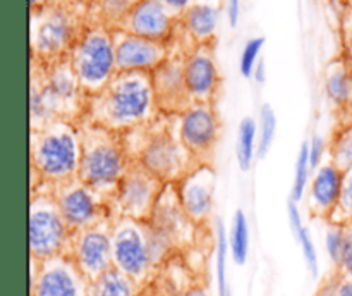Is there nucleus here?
<instances>
[{
    "label": "nucleus",
    "mask_w": 352,
    "mask_h": 296,
    "mask_svg": "<svg viewBox=\"0 0 352 296\" xmlns=\"http://www.w3.org/2000/svg\"><path fill=\"white\" fill-rule=\"evenodd\" d=\"M157 112L151 72H117L102 92L88 96L82 119L120 134L150 124Z\"/></svg>",
    "instance_id": "obj_1"
},
{
    "label": "nucleus",
    "mask_w": 352,
    "mask_h": 296,
    "mask_svg": "<svg viewBox=\"0 0 352 296\" xmlns=\"http://www.w3.org/2000/svg\"><path fill=\"white\" fill-rule=\"evenodd\" d=\"M86 6L72 0H48L31 10V55L33 62L50 65L69 55L86 30Z\"/></svg>",
    "instance_id": "obj_2"
},
{
    "label": "nucleus",
    "mask_w": 352,
    "mask_h": 296,
    "mask_svg": "<svg viewBox=\"0 0 352 296\" xmlns=\"http://www.w3.org/2000/svg\"><path fill=\"white\" fill-rule=\"evenodd\" d=\"M79 133L81 164L78 178L110 202L133 164L124 138L89 123H86Z\"/></svg>",
    "instance_id": "obj_3"
},
{
    "label": "nucleus",
    "mask_w": 352,
    "mask_h": 296,
    "mask_svg": "<svg viewBox=\"0 0 352 296\" xmlns=\"http://www.w3.org/2000/svg\"><path fill=\"white\" fill-rule=\"evenodd\" d=\"M81 133L72 120L57 119L31 129V169L41 182L60 184L78 178Z\"/></svg>",
    "instance_id": "obj_4"
},
{
    "label": "nucleus",
    "mask_w": 352,
    "mask_h": 296,
    "mask_svg": "<svg viewBox=\"0 0 352 296\" xmlns=\"http://www.w3.org/2000/svg\"><path fill=\"white\" fill-rule=\"evenodd\" d=\"M86 96L102 92L117 74L113 31L89 23L67 55Z\"/></svg>",
    "instance_id": "obj_5"
},
{
    "label": "nucleus",
    "mask_w": 352,
    "mask_h": 296,
    "mask_svg": "<svg viewBox=\"0 0 352 296\" xmlns=\"http://www.w3.org/2000/svg\"><path fill=\"white\" fill-rule=\"evenodd\" d=\"M72 237L74 231L65 222L54 193H33L30 205L31 258L45 262L65 255Z\"/></svg>",
    "instance_id": "obj_6"
},
{
    "label": "nucleus",
    "mask_w": 352,
    "mask_h": 296,
    "mask_svg": "<svg viewBox=\"0 0 352 296\" xmlns=\"http://www.w3.org/2000/svg\"><path fill=\"white\" fill-rule=\"evenodd\" d=\"M113 267L140 284L155 265L148 241L146 220L119 217L112 227Z\"/></svg>",
    "instance_id": "obj_7"
},
{
    "label": "nucleus",
    "mask_w": 352,
    "mask_h": 296,
    "mask_svg": "<svg viewBox=\"0 0 352 296\" xmlns=\"http://www.w3.org/2000/svg\"><path fill=\"white\" fill-rule=\"evenodd\" d=\"M138 164L165 184H177L199 162L189 154L181 140L167 131L151 133L138 154Z\"/></svg>",
    "instance_id": "obj_8"
},
{
    "label": "nucleus",
    "mask_w": 352,
    "mask_h": 296,
    "mask_svg": "<svg viewBox=\"0 0 352 296\" xmlns=\"http://www.w3.org/2000/svg\"><path fill=\"white\" fill-rule=\"evenodd\" d=\"M50 186L60 213L74 233L109 219V200L85 184L79 178Z\"/></svg>",
    "instance_id": "obj_9"
},
{
    "label": "nucleus",
    "mask_w": 352,
    "mask_h": 296,
    "mask_svg": "<svg viewBox=\"0 0 352 296\" xmlns=\"http://www.w3.org/2000/svg\"><path fill=\"white\" fill-rule=\"evenodd\" d=\"M165 182L155 178L138 162H133L113 193L110 205L119 212V217L134 220H150L155 205L165 188Z\"/></svg>",
    "instance_id": "obj_10"
},
{
    "label": "nucleus",
    "mask_w": 352,
    "mask_h": 296,
    "mask_svg": "<svg viewBox=\"0 0 352 296\" xmlns=\"http://www.w3.org/2000/svg\"><path fill=\"white\" fill-rule=\"evenodd\" d=\"M31 264V296H91V282L67 255Z\"/></svg>",
    "instance_id": "obj_11"
},
{
    "label": "nucleus",
    "mask_w": 352,
    "mask_h": 296,
    "mask_svg": "<svg viewBox=\"0 0 352 296\" xmlns=\"http://www.w3.org/2000/svg\"><path fill=\"white\" fill-rule=\"evenodd\" d=\"M112 224L109 219L96 226L74 233L71 258L89 282L113 267Z\"/></svg>",
    "instance_id": "obj_12"
},
{
    "label": "nucleus",
    "mask_w": 352,
    "mask_h": 296,
    "mask_svg": "<svg viewBox=\"0 0 352 296\" xmlns=\"http://www.w3.org/2000/svg\"><path fill=\"white\" fill-rule=\"evenodd\" d=\"M179 140L199 164H208L219 141V119L212 103H192L181 114Z\"/></svg>",
    "instance_id": "obj_13"
},
{
    "label": "nucleus",
    "mask_w": 352,
    "mask_h": 296,
    "mask_svg": "<svg viewBox=\"0 0 352 296\" xmlns=\"http://www.w3.org/2000/svg\"><path fill=\"white\" fill-rule=\"evenodd\" d=\"M186 55L170 54L164 64H160L151 72V85H153L155 98H157L158 112L181 116L195 103L186 85Z\"/></svg>",
    "instance_id": "obj_14"
},
{
    "label": "nucleus",
    "mask_w": 352,
    "mask_h": 296,
    "mask_svg": "<svg viewBox=\"0 0 352 296\" xmlns=\"http://www.w3.org/2000/svg\"><path fill=\"white\" fill-rule=\"evenodd\" d=\"M117 72H153L170 55L168 43L148 40L122 30H112Z\"/></svg>",
    "instance_id": "obj_15"
},
{
    "label": "nucleus",
    "mask_w": 352,
    "mask_h": 296,
    "mask_svg": "<svg viewBox=\"0 0 352 296\" xmlns=\"http://www.w3.org/2000/svg\"><path fill=\"white\" fill-rule=\"evenodd\" d=\"M177 17L168 12L158 0H140L124 17L117 30L148 38V40L168 43L174 36Z\"/></svg>",
    "instance_id": "obj_16"
},
{
    "label": "nucleus",
    "mask_w": 352,
    "mask_h": 296,
    "mask_svg": "<svg viewBox=\"0 0 352 296\" xmlns=\"http://www.w3.org/2000/svg\"><path fill=\"white\" fill-rule=\"evenodd\" d=\"M186 215L199 224L210 215L215 196V171L208 164H199L175 184Z\"/></svg>",
    "instance_id": "obj_17"
},
{
    "label": "nucleus",
    "mask_w": 352,
    "mask_h": 296,
    "mask_svg": "<svg viewBox=\"0 0 352 296\" xmlns=\"http://www.w3.org/2000/svg\"><path fill=\"white\" fill-rule=\"evenodd\" d=\"M184 76L192 102H213L220 85V74L212 45H198L188 52L184 59Z\"/></svg>",
    "instance_id": "obj_18"
},
{
    "label": "nucleus",
    "mask_w": 352,
    "mask_h": 296,
    "mask_svg": "<svg viewBox=\"0 0 352 296\" xmlns=\"http://www.w3.org/2000/svg\"><path fill=\"white\" fill-rule=\"evenodd\" d=\"M346 172L332 160L322 164L309 184V209L318 217H332L339 207Z\"/></svg>",
    "instance_id": "obj_19"
},
{
    "label": "nucleus",
    "mask_w": 352,
    "mask_h": 296,
    "mask_svg": "<svg viewBox=\"0 0 352 296\" xmlns=\"http://www.w3.org/2000/svg\"><path fill=\"white\" fill-rule=\"evenodd\" d=\"M219 7L212 3H192L181 16L179 24L195 45H210L219 26Z\"/></svg>",
    "instance_id": "obj_20"
},
{
    "label": "nucleus",
    "mask_w": 352,
    "mask_h": 296,
    "mask_svg": "<svg viewBox=\"0 0 352 296\" xmlns=\"http://www.w3.org/2000/svg\"><path fill=\"white\" fill-rule=\"evenodd\" d=\"M91 296H136L138 282L117 267L103 272L89 286Z\"/></svg>",
    "instance_id": "obj_21"
},
{
    "label": "nucleus",
    "mask_w": 352,
    "mask_h": 296,
    "mask_svg": "<svg viewBox=\"0 0 352 296\" xmlns=\"http://www.w3.org/2000/svg\"><path fill=\"white\" fill-rule=\"evenodd\" d=\"M287 213H289V222H291L292 231H294L296 240H298L302 255H305L306 265H308L313 277H316V275H318V251H316V246L315 243H313L308 227H306L305 222H302L301 212H299L298 203H296L294 200H291V202L287 203Z\"/></svg>",
    "instance_id": "obj_22"
},
{
    "label": "nucleus",
    "mask_w": 352,
    "mask_h": 296,
    "mask_svg": "<svg viewBox=\"0 0 352 296\" xmlns=\"http://www.w3.org/2000/svg\"><path fill=\"white\" fill-rule=\"evenodd\" d=\"M138 2L140 0H95L93 3H89L88 9L96 12L93 23L103 24L110 30H117L124 17L133 10Z\"/></svg>",
    "instance_id": "obj_23"
},
{
    "label": "nucleus",
    "mask_w": 352,
    "mask_h": 296,
    "mask_svg": "<svg viewBox=\"0 0 352 296\" xmlns=\"http://www.w3.org/2000/svg\"><path fill=\"white\" fill-rule=\"evenodd\" d=\"M256 140H258V126L253 117H244L239 124V133H237V162H239L241 171H250L253 164L254 154H256Z\"/></svg>",
    "instance_id": "obj_24"
},
{
    "label": "nucleus",
    "mask_w": 352,
    "mask_h": 296,
    "mask_svg": "<svg viewBox=\"0 0 352 296\" xmlns=\"http://www.w3.org/2000/svg\"><path fill=\"white\" fill-rule=\"evenodd\" d=\"M229 246L234 262L237 265L246 264L248 253H250V224H248V217L243 210H237L234 213L232 227H230L229 234Z\"/></svg>",
    "instance_id": "obj_25"
},
{
    "label": "nucleus",
    "mask_w": 352,
    "mask_h": 296,
    "mask_svg": "<svg viewBox=\"0 0 352 296\" xmlns=\"http://www.w3.org/2000/svg\"><path fill=\"white\" fill-rule=\"evenodd\" d=\"M325 92L336 105H347L352 98V78L344 65H333L325 78Z\"/></svg>",
    "instance_id": "obj_26"
},
{
    "label": "nucleus",
    "mask_w": 352,
    "mask_h": 296,
    "mask_svg": "<svg viewBox=\"0 0 352 296\" xmlns=\"http://www.w3.org/2000/svg\"><path fill=\"white\" fill-rule=\"evenodd\" d=\"M229 236L226 226L219 222L217 227V288L219 296H230L229 281H227V253H229Z\"/></svg>",
    "instance_id": "obj_27"
},
{
    "label": "nucleus",
    "mask_w": 352,
    "mask_h": 296,
    "mask_svg": "<svg viewBox=\"0 0 352 296\" xmlns=\"http://www.w3.org/2000/svg\"><path fill=\"white\" fill-rule=\"evenodd\" d=\"M277 133V116L268 103L260 110V127H258V157L263 158L274 145Z\"/></svg>",
    "instance_id": "obj_28"
},
{
    "label": "nucleus",
    "mask_w": 352,
    "mask_h": 296,
    "mask_svg": "<svg viewBox=\"0 0 352 296\" xmlns=\"http://www.w3.org/2000/svg\"><path fill=\"white\" fill-rule=\"evenodd\" d=\"M311 164H309V148L308 141L301 145V150H299L298 160H296V172H294V182H292V195L291 200H294L296 203L301 202L302 196H305L306 188H308L309 182V174H311Z\"/></svg>",
    "instance_id": "obj_29"
},
{
    "label": "nucleus",
    "mask_w": 352,
    "mask_h": 296,
    "mask_svg": "<svg viewBox=\"0 0 352 296\" xmlns=\"http://www.w3.org/2000/svg\"><path fill=\"white\" fill-rule=\"evenodd\" d=\"M332 162L340 171H352V126L346 127L333 141Z\"/></svg>",
    "instance_id": "obj_30"
},
{
    "label": "nucleus",
    "mask_w": 352,
    "mask_h": 296,
    "mask_svg": "<svg viewBox=\"0 0 352 296\" xmlns=\"http://www.w3.org/2000/svg\"><path fill=\"white\" fill-rule=\"evenodd\" d=\"M346 243V222H332L325 234V248L332 264L339 268Z\"/></svg>",
    "instance_id": "obj_31"
},
{
    "label": "nucleus",
    "mask_w": 352,
    "mask_h": 296,
    "mask_svg": "<svg viewBox=\"0 0 352 296\" xmlns=\"http://www.w3.org/2000/svg\"><path fill=\"white\" fill-rule=\"evenodd\" d=\"M265 45V38L263 36H256L248 40V43L244 45L243 54H241V74L244 78H251L254 74V69L258 65V55H260L261 48Z\"/></svg>",
    "instance_id": "obj_32"
},
{
    "label": "nucleus",
    "mask_w": 352,
    "mask_h": 296,
    "mask_svg": "<svg viewBox=\"0 0 352 296\" xmlns=\"http://www.w3.org/2000/svg\"><path fill=\"white\" fill-rule=\"evenodd\" d=\"M316 296H352V277L340 274L337 279L323 284Z\"/></svg>",
    "instance_id": "obj_33"
},
{
    "label": "nucleus",
    "mask_w": 352,
    "mask_h": 296,
    "mask_svg": "<svg viewBox=\"0 0 352 296\" xmlns=\"http://www.w3.org/2000/svg\"><path fill=\"white\" fill-rule=\"evenodd\" d=\"M336 212H340L342 213V217H346L347 222H352V171L346 172V178H344V186H342V195H340V202Z\"/></svg>",
    "instance_id": "obj_34"
},
{
    "label": "nucleus",
    "mask_w": 352,
    "mask_h": 296,
    "mask_svg": "<svg viewBox=\"0 0 352 296\" xmlns=\"http://www.w3.org/2000/svg\"><path fill=\"white\" fill-rule=\"evenodd\" d=\"M339 272L352 277V222H346V243H344Z\"/></svg>",
    "instance_id": "obj_35"
},
{
    "label": "nucleus",
    "mask_w": 352,
    "mask_h": 296,
    "mask_svg": "<svg viewBox=\"0 0 352 296\" xmlns=\"http://www.w3.org/2000/svg\"><path fill=\"white\" fill-rule=\"evenodd\" d=\"M309 148V164H311V171L316 172V169L322 165L323 160V151H325V143H323L322 136L315 134L311 141H308Z\"/></svg>",
    "instance_id": "obj_36"
},
{
    "label": "nucleus",
    "mask_w": 352,
    "mask_h": 296,
    "mask_svg": "<svg viewBox=\"0 0 352 296\" xmlns=\"http://www.w3.org/2000/svg\"><path fill=\"white\" fill-rule=\"evenodd\" d=\"M168 12L174 14L177 19H181L182 14L192 6V0H158Z\"/></svg>",
    "instance_id": "obj_37"
},
{
    "label": "nucleus",
    "mask_w": 352,
    "mask_h": 296,
    "mask_svg": "<svg viewBox=\"0 0 352 296\" xmlns=\"http://www.w3.org/2000/svg\"><path fill=\"white\" fill-rule=\"evenodd\" d=\"M241 16V0H229L227 3V17H229V24L232 28L237 26Z\"/></svg>",
    "instance_id": "obj_38"
},
{
    "label": "nucleus",
    "mask_w": 352,
    "mask_h": 296,
    "mask_svg": "<svg viewBox=\"0 0 352 296\" xmlns=\"http://www.w3.org/2000/svg\"><path fill=\"white\" fill-rule=\"evenodd\" d=\"M254 76H256V81L258 83H263L265 81V64H263V61L258 62L256 69H254Z\"/></svg>",
    "instance_id": "obj_39"
},
{
    "label": "nucleus",
    "mask_w": 352,
    "mask_h": 296,
    "mask_svg": "<svg viewBox=\"0 0 352 296\" xmlns=\"http://www.w3.org/2000/svg\"><path fill=\"white\" fill-rule=\"evenodd\" d=\"M181 296H210V295L203 288H191V289H188V291H186L184 295H181Z\"/></svg>",
    "instance_id": "obj_40"
},
{
    "label": "nucleus",
    "mask_w": 352,
    "mask_h": 296,
    "mask_svg": "<svg viewBox=\"0 0 352 296\" xmlns=\"http://www.w3.org/2000/svg\"><path fill=\"white\" fill-rule=\"evenodd\" d=\"M47 2L48 0H30V9L36 10V9H40V7H43Z\"/></svg>",
    "instance_id": "obj_41"
},
{
    "label": "nucleus",
    "mask_w": 352,
    "mask_h": 296,
    "mask_svg": "<svg viewBox=\"0 0 352 296\" xmlns=\"http://www.w3.org/2000/svg\"><path fill=\"white\" fill-rule=\"evenodd\" d=\"M347 52H349V59L352 62V28L349 31V36H347Z\"/></svg>",
    "instance_id": "obj_42"
},
{
    "label": "nucleus",
    "mask_w": 352,
    "mask_h": 296,
    "mask_svg": "<svg viewBox=\"0 0 352 296\" xmlns=\"http://www.w3.org/2000/svg\"><path fill=\"white\" fill-rule=\"evenodd\" d=\"M72 2H76V3H81V6H86V7H88L89 3H93V2H95V0H72Z\"/></svg>",
    "instance_id": "obj_43"
}]
</instances>
